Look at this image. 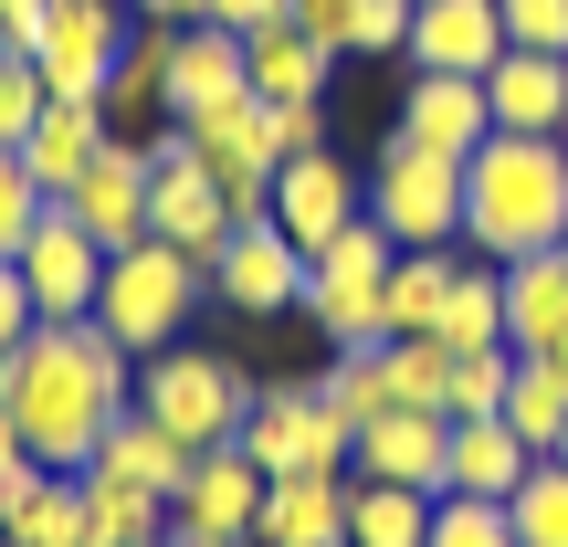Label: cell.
Wrapping results in <instances>:
<instances>
[{"label": "cell", "instance_id": "17", "mask_svg": "<svg viewBox=\"0 0 568 547\" xmlns=\"http://www.w3.org/2000/svg\"><path fill=\"white\" fill-rule=\"evenodd\" d=\"M63 211H74L84 232H95L105 253H126V243H148V138H116L95 169H84L74 190H63Z\"/></svg>", "mask_w": 568, "mask_h": 547}, {"label": "cell", "instance_id": "40", "mask_svg": "<svg viewBox=\"0 0 568 547\" xmlns=\"http://www.w3.org/2000/svg\"><path fill=\"white\" fill-rule=\"evenodd\" d=\"M516 53H568V0H495Z\"/></svg>", "mask_w": 568, "mask_h": 547}, {"label": "cell", "instance_id": "34", "mask_svg": "<svg viewBox=\"0 0 568 547\" xmlns=\"http://www.w3.org/2000/svg\"><path fill=\"white\" fill-rule=\"evenodd\" d=\"M506 389H516V347H464L453 358V422H506Z\"/></svg>", "mask_w": 568, "mask_h": 547}, {"label": "cell", "instance_id": "18", "mask_svg": "<svg viewBox=\"0 0 568 547\" xmlns=\"http://www.w3.org/2000/svg\"><path fill=\"white\" fill-rule=\"evenodd\" d=\"M105 148H116V117H105L95 95H53V105H42V126L21 138V169L42 180V201H63V190L105 159Z\"/></svg>", "mask_w": 568, "mask_h": 547}, {"label": "cell", "instance_id": "31", "mask_svg": "<svg viewBox=\"0 0 568 547\" xmlns=\"http://www.w3.org/2000/svg\"><path fill=\"white\" fill-rule=\"evenodd\" d=\"M506 422H516V443H527V453H558V432H568V379H558L548 358H516Z\"/></svg>", "mask_w": 568, "mask_h": 547}, {"label": "cell", "instance_id": "21", "mask_svg": "<svg viewBox=\"0 0 568 547\" xmlns=\"http://www.w3.org/2000/svg\"><path fill=\"white\" fill-rule=\"evenodd\" d=\"M347 537V474H274L253 547H337Z\"/></svg>", "mask_w": 568, "mask_h": 547}, {"label": "cell", "instance_id": "12", "mask_svg": "<svg viewBox=\"0 0 568 547\" xmlns=\"http://www.w3.org/2000/svg\"><path fill=\"white\" fill-rule=\"evenodd\" d=\"M21 284H32V305L42 316H95V284H105V243L74 222L63 201H42V222H32V243L11 253Z\"/></svg>", "mask_w": 568, "mask_h": 547}, {"label": "cell", "instance_id": "25", "mask_svg": "<svg viewBox=\"0 0 568 547\" xmlns=\"http://www.w3.org/2000/svg\"><path fill=\"white\" fill-rule=\"evenodd\" d=\"M159 537H169V495L84 464V547H159Z\"/></svg>", "mask_w": 568, "mask_h": 547}, {"label": "cell", "instance_id": "13", "mask_svg": "<svg viewBox=\"0 0 568 547\" xmlns=\"http://www.w3.org/2000/svg\"><path fill=\"white\" fill-rule=\"evenodd\" d=\"M232 95H253L243 32H222V21H180V32H169V63H159V105H169V126L211 117V105H232Z\"/></svg>", "mask_w": 568, "mask_h": 547}, {"label": "cell", "instance_id": "39", "mask_svg": "<svg viewBox=\"0 0 568 547\" xmlns=\"http://www.w3.org/2000/svg\"><path fill=\"white\" fill-rule=\"evenodd\" d=\"M32 222H42V180L21 169V148H0V264L32 243Z\"/></svg>", "mask_w": 568, "mask_h": 547}, {"label": "cell", "instance_id": "49", "mask_svg": "<svg viewBox=\"0 0 568 547\" xmlns=\"http://www.w3.org/2000/svg\"><path fill=\"white\" fill-rule=\"evenodd\" d=\"M337 547H347V537H337Z\"/></svg>", "mask_w": 568, "mask_h": 547}, {"label": "cell", "instance_id": "19", "mask_svg": "<svg viewBox=\"0 0 568 547\" xmlns=\"http://www.w3.org/2000/svg\"><path fill=\"white\" fill-rule=\"evenodd\" d=\"M400 138H410V148H443V159H474V148L495 138L485 74H410V95H400Z\"/></svg>", "mask_w": 568, "mask_h": 547}, {"label": "cell", "instance_id": "11", "mask_svg": "<svg viewBox=\"0 0 568 547\" xmlns=\"http://www.w3.org/2000/svg\"><path fill=\"white\" fill-rule=\"evenodd\" d=\"M264 211L295 232V253H326V243H337V232L368 211V180L337 159V148H305V159L274 169V201H264Z\"/></svg>", "mask_w": 568, "mask_h": 547}, {"label": "cell", "instance_id": "45", "mask_svg": "<svg viewBox=\"0 0 568 547\" xmlns=\"http://www.w3.org/2000/svg\"><path fill=\"white\" fill-rule=\"evenodd\" d=\"M42 11V0H0V32H21V21H32Z\"/></svg>", "mask_w": 568, "mask_h": 547}, {"label": "cell", "instance_id": "42", "mask_svg": "<svg viewBox=\"0 0 568 547\" xmlns=\"http://www.w3.org/2000/svg\"><path fill=\"white\" fill-rule=\"evenodd\" d=\"M222 32H264V21H295V0H211Z\"/></svg>", "mask_w": 568, "mask_h": 547}, {"label": "cell", "instance_id": "14", "mask_svg": "<svg viewBox=\"0 0 568 547\" xmlns=\"http://www.w3.org/2000/svg\"><path fill=\"white\" fill-rule=\"evenodd\" d=\"M506 53L516 42L495 0H410V42H400L410 74H495Z\"/></svg>", "mask_w": 568, "mask_h": 547}, {"label": "cell", "instance_id": "8", "mask_svg": "<svg viewBox=\"0 0 568 547\" xmlns=\"http://www.w3.org/2000/svg\"><path fill=\"white\" fill-rule=\"evenodd\" d=\"M347 443H358V432L326 411L316 379H274V389H253V411H243V453L264 464V485L274 474H347Z\"/></svg>", "mask_w": 568, "mask_h": 547}, {"label": "cell", "instance_id": "4", "mask_svg": "<svg viewBox=\"0 0 568 547\" xmlns=\"http://www.w3.org/2000/svg\"><path fill=\"white\" fill-rule=\"evenodd\" d=\"M358 180H368V222H379L400 253H443V243H464V159H443V148H410L400 126H389L379 159H368Z\"/></svg>", "mask_w": 568, "mask_h": 547}, {"label": "cell", "instance_id": "26", "mask_svg": "<svg viewBox=\"0 0 568 547\" xmlns=\"http://www.w3.org/2000/svg\"><path fill=\"white\" fill-rule=\"evenodd\" d=\"M432 337L464 358V347H506V264H485V253H464V274H453L443 316H432Z\"/></svg>", "mask_w": 568, "mask_h": 547}, {"label": "cell", "instance_id": "3", "mask_svg": "<svg viewBox=\"0 0 568 547\" xmlns=\"http://www.w3.org/2000/svg\"><path fill=\"white\" fill-rule=\"evenodd\" d=\"M201 295H211V264H190L180 243H126V253H105V284H95V326L126 347V358H159V347H180L190 337V316H201Z\"/></svg>", "mask_w": 568, "mask_h": 547}, {"label": "cell", "instance_id": "37", "mask_svg": "<svg viewBox=\"0 0 568 547\" xmlns=\"http://www.w3.org/2000/svg\"><path fill=\"white\" fill-rule=\"evenodd\" d=\"M42 105H53V84H42V63L0 42V148H21V138H32V126H42Z\"/></svg>", "mask_w": 568, "mask_h": 547}, {"label": "cell", "instance_id": "15", "mask_svg": "<svg viewBox=\"0 0 568 547\" xmlns=\"http://www.w3.org/2000/svg\"><path fill=\"white\" fill-rule=\"evenodd\" d=\"M253 516H264V464H253L243 443H211L190 453L180 495H169V527H211V537H253Z\"/></svg>", "mask_w": 568, "mask_h": 547}, {"label": "cell", "instance_id": "33", "mask_svg": "<svg viewBox=\"0 0 568 547\" xmlns=\"http://www.w3.org/2000/svg\"><path fill=\"white\" fill-rule=\"evenodd\" d=\"M506 527H516V547H568V464L558 453H537V474L506 495Z\"/></svg>", "mask_w": 568, "mask_h": 547}, {"label": "cell", "instance_id": "41", "mask_svg": "<svg viewBox=\"0 0 568 547\" xmlns=\"http://www.w3.org/2000/svg\"><path fill=\"white\" fill-rule=\"evenodd\" d=\"M42 326V305H32V284H21V264H0V358H11L21 337Z\"/></svg>", "mask_w": 568, "mask_h": 547}, {"label": "cell", "instance_id": "2", "mask_svg": "<svg viewBox=\"0 0 568 547\" xmlns=\"http://www.w3.org/2000/svg\"><path fill=\"white\" fill-rule=\"evenodd\" d=\"M558 232H568V138L495 126L464 159V253L516 264V253H558Z\"/></svg>", "mask_w": 568, "mask_h": 547}, {"label": "cell", "instance_id": "27", "mask_svg": "<svg viewBox=\"0 0 568 547\" xmlns=\"http://www.w3.org/2000/svg\"><path fill=\"white\" fill-rule=\"evenodd\" d=\"M95 464H105V474H126V485H148V495H180L190 443H180V432H159L148 411H116V432L95 443Z\"/></svg>", "mask_w": 568, "mask_h": 547}, {"label": "cell", "instance_id": "44", "mask_svg": "<svg viewBox=\"0 0 568 547\" xmlns=\"http://www.w3.org/2000/svg\"><path fill=\"white\" fill-rule=\"evenodd\" d=\"M169 547H253V537H211V527H169Z\"/></svg>", "mask_w": 568, "mask_h": 547}, {"label": "cell", "instance_id": "1", "mask_svg": "<svg viewBox=\"0 0 568 547\" xmlns=\"http://www.w3.org/2000/svg\"><path fill=\"white\" fill-rule=\"evenodd\" d=\"M126 368H138V358H126L95 316H42L32 337L0 358L11 432L53 474H84V464H95V443L116 432V411H138V379H126Z\"/></svg>", "mask_w": 568, "mask_h": 547}, {"label": "cell", "instance_id": "43", "mask_svg": "<svg viewBox=\"0 0 568 547\" xmlns=\"http://www.w3.org/2000/svg\"><path fill=\"white\" fill-rule=\"evenodd\" d=\"M138 21H211V0H138Z\"/></svg>", "mask_w": 568, "mask_h": 547}, {"label": "cell", "instance_id": "30", "mask_svg": "<svg viewBox=\"0 0 568 547\" xmlns=\"http://www.w3.org/2000/svg\"><path fill=\"white\" fill-rule=\"evenodd\" d=\"M379 389H389V411H443L453 401V347L443 337H379Z\"/></svg>", "mask_w": 568, "mask_h": 547}, {"label": "cell", "instance_id": "46", "mask_svg": "<svg viewBox=\"0 0 568 547\" xmlns=\"http://www.w3.org/2000/svg\"><path fill=\"white\" fill-rule=\"evenodd\" d=\"M0 547H21V537H11V527H0Z\"/></svg>", "mask_w": 568, "mask_h": 547}, {"label": "cell", "instance_id": "28", "mask_svg": "<svg viewBox=\"0 0 568 547\" xmlns=\"http://www.w3.org/2000/svg\"><path fill=\"white\" fill-rule=\"evenodd\" d=\"M453 274H464V253H400L389 264V284H379V326L389 337H432V316H443V295H453Z\"/></svg>", "mask_w": 568, "mask_h": 547}, {"label": "cell", "instance_id": "20", "mask_svg": "<svg viewBox=\"0 0 568 547\" xmlns=\"http://www.w3.org/2000/svg\"><path fill=\"white\" fill-rule=\"evenodd\" d=\"M485 105L506 138H568V53H506L485 74Z\"/></svg>", "mask_w": 568, "mask_h": 547}, {"label": "cell", "instance_id": "6", "mask_svg": "<svg viewBox=\"0 0 568 547\" xmlns=\"http://www.w3.org/2000/svg\"><path fill=\"white\" fill-rule=\"evenodd\" d=\"M389 264H400V243H389V232L358 211V222H347L326 253H305V305H295V316L316 326L326 347H379V337H389V326H379V284H389Z\"/></svg>", "mask_w": 568, "mask_h": 547}, {"label": "cell", "instance_id": "35", "mask_svg": "<svg viewBox=\"0 0 568 547\" xmlns=\"http://www.w3.org/2000/svg\"><path fill=\"white\" fill-rule=\"evenodd\" d=\"M316 389H326V411H337L347 432H358V422H379V411H389V389H379V347H337V358L316 368Z\"/></svg>", "mask_w": 568, "mask_h": 547}, {"label": "cell", "instance_id": "38", "mask_svg": "<svg viewBox=\"0 0 568 547\" xmlns=\"http://www.w3.org/2000/svg\"><path fill=\"white\" fill-rule=\"evenodd\" d=\"M432 547H516V527L485 495H432Z\"/></svg>", "mask_w": 568, "mask_h": 547}, {"label": "cell", "instance_id": "50", "mask_svg": "<svg viewBox=\"0 0 568 547\" xmlns=\"http://www.w3.org/2000/svg\"><path fill=\"white\" fill-rule=\"evenodd\" d=\"M159 547H169V537H159Z\"/></svg>", "mask_w": 568, "mask_h": 547}, {"label": "cell", "instance_id": "23", "mask_svg": "<svg viewBox=\"0 0 568 547\" xmlns=\"http://www.w3.org/2000/svg\"><path fill=\"white\" fill-rule=\"evenodd\" d=\"M527 474H537V453L516 443V422H453V443H443V495H485V506H506Z\"/></svg>", "mask_w": 568, "mask_h": 547}, {"label": "cell", "instance_id": "16", "mask_svg": "<svg viewBox=\"0 0 568 547\" xmlns=\"http://www.w3.org/2000/svg\"><path fill=\"white\" fill-rule=\"evenodd\" d=\"M443 443H453L443 411H379V422H358V443H347V474H358V485L443 495Z\"/></svg>", "mask_w": 568, "mask_h": 547}, {"label": "cell", "instance_id": "36", "mask_svg": "<svg viewBox=\"0 0 568 547\" xmlns=\"http://www.w3.org/2000/svg\"><path fill=\"white\" fill-rule=\"evenodd\" d=\"M400 42H410V0H347L337 63H400Z\"/></svg>", "mask_w": 568, "mask_h": 547}, {"label": "cell", "instance_id": "32", "mask_svg": "<svg viewBox=\"0 0 568 547\" xmlns=\"http://www.w3.org/2000/svg\"><path fill=\"white\" fill-rule=\"evenodd\" d=\"M11 537L21 547H84V474H42L11 506Z\"/></svg>", "mask_w": 568, "mask_h": 547}, {"label": "cell", "instance_id": "29", "mask_svg": "<svg viewBox=\"0 0 568 547\" xmlns=\"http://www.w3.org/2000/svg\"><path fill=\"white\" fill-rule=\"evenodd\" d=\"M347 547H432V495L422 485H358L347 474Z\"/></svg>", "mask_w": 568, "mask_h": 547}, {"label": "cell", "instance_id": "7", "mask_svg": "<svg viewBox=\"0 0 568 547\" xmlns=\"http://www.w3.org/2000/svg\"><path fill=\"white\" fill-rule=\"evenodd\" d=\"M126 11H138V0H42V11L21 21V32H0V42L32 53L53 95H95V105H105L126 42H138V32H126Z\"/></svg>", "mask_w": 568, "mask_h": 547}, {"label": "cell", "instance_id": "24", "mask_svg": "<svg viewBox=\"0 0 568 547\" xmlns=\"http://www.w3.org/2000/svg\"><path fill=\"white\" fill-rule=\"evenodd\" d=\"M558 337H568V253H516L506 264V347L548 358Z\"/></svg>", "mask_w": 568, "mask_h": 547}, {"label": "cell", "instance_id": "9", "mask_svg": "<svg viewBox=\"0 0 568 547\" xmlns=\"http://www.w3.org/2000/svg\"><path fill=\"white\" fill-rule=\"evenodd\" d=\"M232 222H243V211H232V190L201 169V148H190L180 126H169V138H148V232H159V243H180L190 264H211V253L232 243Z\"/></svg>", "mask_w": 568, "mask_h": 547}, {"label": "cell", "instance_id": "5", "mask_svg": "<svg viewBox=\"0 0 568 547\" xmlns=\"http://www.w3.org/2000/svg\"><path fill=\"white\" fill-rule=\"evenodd\" d=\"M138 411L159 432H180L190 453L211 443H243V411H253V379L232 358H211V347H159V358H138Z\"/></svg>", "mask_w": 568, "mask_h": 547}, {"label": "cell", "instance_id": "22", "mask_svg": "<svg viewBox=\"0 0 568 547\" xmlns=\"http://www.w3.org/2000/svg\"><path fill=\"white\" fill-rule=\"evenodd\" d=\"M243 63H253V95H264V105H326V74H337V53H326L305 21L243 32Z\"/></svg>", "mask_w": 568, "mask_h": 547}, {"label": "cell", "instance_id": "10", "mask_svg": "<svg viewBox=\"0 0 568 547\" xmlns=\"http://www.w3.org/2000/svg\"><path fill=\"white\" fill-rule=\"evenodd\" d=\"M211 295H222L232 316H295V305H305V253H295V232H284L274 211L232 222V243L211 253Z\"/></svg>", "mask_w": 568, "mask_h": 547}, {"label": "cell", "instance_id": "48", "mask_svg": "<svg viewBox=\"0 0 568 547\" xmlns=\"http://www.w3.org/2000/svg\"><path fill=\"white\" fill-rule=\"evenodd\" d=\"M558 253H568V232H558Z\"/></svg>", "mask_w": 568, "mask_h": 547}, {"label": "cell", "instance_id": "47", "mask_svg": "<svg viewBox=\"0 0 568 547\" xmlns=\"http://www.w3.org/2000/svg\"><path fill=\"white\" fill-rule=\"evenodd\" d=\"M558 464H568V432H558Z\"/></svg>", "mask_w": 568, "mask_h": 547}]
</instances>
